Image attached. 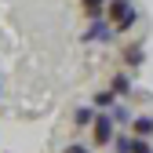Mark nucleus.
I'll return each instance as SVG.
<instances>
[{"label":"nucleus","instance_id":"obj_1","mask_svg":"<svg viewBox=\"0 0 153 153\" xmlns=\"http://www.w3.org/2000/svg\"><path fill=\"white\" fill-rule=\"evenodd\" d=\"M113 22H117V29H128V26H135V7L128 4V0H117V4H113Z\"/></svg>","mask_w":153,"mask_h":153},{"label":"nucleus","instance_id":"obj_2","mask_svg":"<svg viewBox=\"0 0 153 153\" xmlns=\"http://www.w3.org/2000/svg\"><path fill=\"white\" fill-rule=\"evenodd\" d=\"M109 139H113V124H109V117H99V120H95V142L106 146Z\"/></svg>","mask_w":153,"mask_h":153},{"label":"nucleus","instance_id":"obj_3","mask_svg":"<svg viewBox=\"0 0 153 153\" xmlns=\"http://www.w3.org/2000/svg\"><path fill=\"white\" fill-rule=\"evenodd\" d=\"M113 91H120V95H124V91H131V80H128L124 73H117V76H113Z\"/></svg>","mask_w":153,"mask_h":153},{"label":"nucleus","instance_id":"obj_4","mask_svg":"<svg viewBox=\"0 0 153 153\" xmlns=\"http://www.w3.org/2000/svg\"><path fill=\"white\" fill-rule=\"evenodd\" d=\"M135 131H139V135H149V131H153V120H149V117H142V120L135 124Z\"/></svg>","mask_w":153,"mask_h":153}]
</instances>
